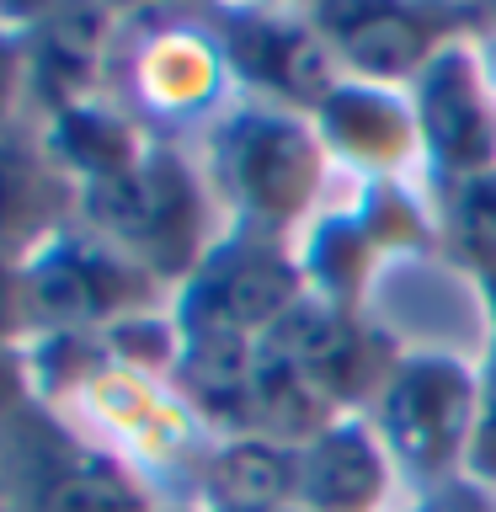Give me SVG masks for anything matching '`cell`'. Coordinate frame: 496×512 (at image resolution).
<instances>
[{
	"instance_id": "6da1fadb",
	"label": "cell",
	"mask_w": 496,
	"mask_h": 512,
	"mask_svg": "<svg viewBox=\"0 0 496 512\" xmlns=\"http://www.w3.org/2000/svg\"><path fill=\"white\" fill-rule=\"evenodd\" d=\"M198 166L230 230L299 240L320 214L331 182V155L315 134V118L256 96H235L198 139Z\"/></svg>"
},
{
	"instance_id": "7a4b0ae2",
	"label": "cell",
	"mask_w": 496,
	"mask_h": 512,
	"mask_svg": "<svg viewBox=\"0 0 496 512\" xmlns=\"http://www.w3.org/2000/svg\"><path fill=\"white\" fill-rule=\"evenodd\" d=\"M80 224L128 251L166 294L192 278V267L224 235V214L203 182L198 155L166 139H155L134 171L80 192Z\"/></svg>"
},
{
	"instance_id": "3957f363",
	"label": "cell",
	"mask_w": 496,
	"mask_h": 512,
	"mask_svg": "<svg viewBox=\"0 0 496 512\" xmlns=\"http://www.w3.org/2000/svg\"><path fill=\"white\" fill-rule=\"evenodd\" d=\"M107 96L123 112H134V123L150 139L176 144L182 128L192 123L208 128L235 102V80L198 11L192 16L155 11L139 22V32H128V16H123Z\"/></svg>"
},
{
	"instance_id": "277c9868",
	"label": "cell",
	"mask_w": 496,
	"mask_h": 512,
	"mask_svg": "<svg viewBox=\"0 0 496 512\" xmlns=\"http://www.w3.org/2000/svg\"><path fill=\"white\" fill-rule=\"evenodd\" d=\"M480 400V368L448 347H406L384 379L368 422L390 448L406 491L464 475Z\"/></svg>"
},
{
	"instance_id": "5b68a950",
	"label": "cell",
	"mask_w": 496,
	"mask_h": 512,
	"mask_svg": "<svg viewBox=\"0 0 496 512\" xmlns=\"http://www.w3.org/2000/svg\"><path fill=\"white\" fill-rule=\"evenodd\" d=\"M310 294L294 256V240L230 230L208 246L192 278L171 294V315L182 336H235L262 342L294 304Z\"/></svg>"
},
{
	"instance_id": "8992f818",
	"label": "cell",
	"mask_w": 496,
	"mask_h": 512,
	"mask_svg": "<svg viewBox=\"0 0 496 512\" xmlns=\"http://www.w3.org/2000/svg\"><path fill=\"white\" fill-rule=\"evenodd\" d=\"M27 278V310L32 336L43 331H107L123 315L171 304V294L144 272L128 251L102 240L86 224H70L54 240H43L32 256H22Z\"/></svg>"
},
{
	"instance_id": "52a82bcc",
	"label": "cell",
	"mask_w": 496,
	"mask_h": 512,
	"mask_svg": "<svg viewBox=\"0 0 496 512\" xmlns=\"http://www.w3.org/2000/svg\"><path fill=\"white\" fill-rule=\"evenodd\" d=\"M198 16L214 32L224 64H230L235 96H256V102L315 118V107L347 80L342 59L326 43V32L315 27V11L214 6Z\"/></svg>"
},
{
	"instance_id": "ba28073f",
	"label": "cell",
	"mask_w": 496,
	"mask_h": 512,
	"mask_svg": "<svg viewBox=\"0 0 496 512\" xmlns=\"http://www.w3.org/2000/svg\"><path fill=\"white\" fill-rule=\"evenodd\" d=\"M315 27L326 32L331 54L352 80L411 91L443 48L480 38L491 11L475 6H422V0H342V6H310Z\"/></svg>"
},
{
	"instance_id": "9c48e42d",
	"label": "cell",
	"mask_w": 496,
	"mask_h": 512,
	"mask_svg": "<svg viewBox=\"0 0 496 512\" xmlns=\"http://www.w3.org/2000/svg\"><path fill=\"white\" fill-rule=\"evenodd\" d=\"M262 342L278 347L283 358L315 384L320 400H326L336 416H368V406H374L379 390H384V379H390L395 358L406 352L363 310L326 304L315 294H304Z\"/></svg>"
},
{
	"instance_id": "30bf717a",
	"label": "cell",
	"mask_w": 496,
	"mask_h": 512,
	"mask_svg": "<svg viewBox=\"0 0 496 512\" xmlns=\"http://www.w3.org/2000/svg\"><path fill=\"white\" fill-rule=\"evenodd\" d=\"M411 112L422 134V171L432 187H454L496 171V96L480 70L475 38L443 48L411 80Z\"/></svg>"
},
{
	"instance_id": "8fae6325",
	"label": "cell",
	"mask_w": 496,
	"mask_h": 512,
	"mask_svg": "<svg viewBox=\"0 0 496 512\" xmlns=\"http://www.w3.org/2000/svg\"><path fill=\"white\" fill-rule=\"evenodd\" d=\"M22 32H27V80H32L38 123L64 107L107 96L112 59H118V38H123L118 11L43 6V11H22Z\"/></svg>"
},
{
	"instance_id": "7c38bea8",
	"label": "cell",
	"mask_w": 496,
	"mask_h": 512,
	"mask_svg": "<svg viewBox=\"0 0 496 512\" xmlns=\"http://www.w3.org/2000/svg\"><path fill=\"white\" fill-rule=\"evenodd\" d=\"M315 134L326 144L331 166L352 182L422 171V134H416L411 91L374 86V80H342L315 107Z\"/></svg>"
},
{
	"instance_id": "4fadbf2b",
	"label": "cell",
	"mask_w": 496,
	"mask_h": 512,
	"mask_svg": "<svg viewBox=\"0 0 496 512\" xmlns=\"http://www.w3.org/2000/svg\"><path fill=\"white\" fill-rule=\"evenodd\" d=\"M406 496V480L368 416H336L299 443V512H400Z\"/></svg>"
},
{
	"instance_id": "5bb4252c",
	"label": "cell",
	"mask_w": 496,
	"mask_h": 512,
	"mask_svg": "<svg viewBox=\"0 0 496 512\" xmlns=\"http://www.w3.org/2000/svg\"><path fill=\"white\" fill-rule=\"evenodd\" d=\"M155 502L160 496L123 459L70 427L27 459V512H155Z\"/></svg>"
},
{
	"instance_id": "9a60e30c",
	"label": "cell",
	"mask_w": 496,
	"mask_h": 512,
	"mask_svg": "<svg viewBox=\"0 0 496 512\" xmlns=\"http://www.w3.org/2000/svg\"><path fill=\"white\" fill-rule=\"evenodd\" d=\"M80 219V192L48 160L38 128L0 134V256H32Z\"/></svg>"
},
{
	"instance_id": "2e32d148",
	"label": "cell",
	"mask_w": 496,
	"mask_h": 512,
	"mask_svg": "<svg viewBox=\"0 0 496 512\" xmlns=\"http://www.w3.org/2000/svg\"><path fill=\"white\" fill-rule=\"evenodd\" d=\"M38 139H43L48 160L75 182V192L134 171L155 144L134 123V112H123L112 96H96V102H80V107H64L54 118H43Z\"/></svg>"
},
{
	"instance_id": "e0dca14e",
	"label": "cell",
	"mask_w": 496,
	"mask_h": 512,
	"mask_svg": "<svg viewBox=\"0 0 496 512\" xmlns=\"http://www.w3.org/2000/svg\"><path fill=\"white\" fill-rule=\"evenodd\" d=\"M198 502L208 512H288L299 507V443L224 438L203 464Z\"/></svg>"
},
{
	"instance_id": "ac0fdd59",
	"label": "cell",
	"mask_w": 496,
	"mask_h": 512,
	"mask_svg": "<svg viewBox=\"0 0 496 512\" xmlns=\"http://www.w3.org/2000/svg\"><path fill=\"white\" fill-rule=\"evenodd\" d=\"M294 256H299L304 288L326 304H347V310H363L368 288H374V272L384 267V251L374 246V235L363 230L347 203L320 208L299 230Z\"/></svg>"
},
{
	"instance_id": "d6986e66",
	"label": "cell",
	"mask_w": 496,
	"mask_h": 512,
	"mask_svg": "<svg viewBox=\"0 0 496 512\" xmlns=\"http://www.w3.org/2000/svg\"><path fill=\"white\" fill-rule=\"evenodd\" d=\"M358 224L374 235V246L390 256H427L438 251V198H427L411 176H379L358 182V198L347 203Z\"/></svg>"
},
{
	"instance_id": "ffe728a7",
	"label": "cell",
	"mask_w": 496,
	"mask_h": 512,
	"mask_svg": "<svg viewBox=\"0 0 496 512\" xmlns=\"http://www.w3.org/2000/svg\"><path fill=\"white\" fill-rule=\"evenodd\" d=\"M438 198V251L470 278L496 267V171L454 187H432Z\"/></svg>"
},
{
	"instance_id": "44dd1931",
	"label": "cell",
	"mask_w": 496,
	"mask_h": 512,
	"mask_svg": "<svg viewBox=\"0 0 496 512\" xmlns=\"http://www.w3.org/2000/svg\"><path fill=\"white\" fill-rule=\"evenodd\" d=\"M102 342H107L112 368L166 384V379L176 374V358H182V342H187V336H182V326H176L171 304H155V310L123 315L118 326H107Z\"/></svg>"
},
{
	"instance_id": "7402d4cb",
	"label": "cell",
	"mask_w": 496,
	"mask_h": 512,
	"mask_svg": "<svg viewBox=\"0 0 496 512\" xmlns=\"http://www.w3.org/2000/svg\"><path fill=\"white\" fill-rule=\"evenodd\" d=\"M22 112H32V80H27V32L22 16H0V134L22 128Z\"/></svg>"
},
{
	"instance_id": "603a6c76",
	"label": "cell",
	"mask_w": 496,
	"mask_h": 512,
	"mask_svg": "<svg viewBox=\"0 0 496 512\" xmlns=\"http://www.w3.org/2000/svg\"><path fill=\"white\" fill-rule=\"evenodd\" d=\"M475 368H480V400H475V432H470L464 475L496 491V342H486Z\"/></svg>"
},
{
	"instance_id": "cb8c5ba5",
	"label": "cell",
	"mask_w": 496,
	"mask_h": 512,
	"mask_svg": "<svg viewBox=\"0 0 496 512\" xmlns=\"http://www.w3.org/2000/svg\"><path fill=\"white\" fill-rule=\"evenodd\" d=\"M400 512H496V491L470 480V475H459V480H443V486L411 491L400 502Z\"/></svg>"
},
{
	"instance_id": "d4e9b609",
	"label": "cell",
	"mask_w": 496,
	"mask_h": 512,
	"mask_svg": "<svg viewBox=\"0 0 496 512\" xmlns=\"http://www.w3.org/2000/svg\"><path fill=\"white\" fill-rule=\"evenodd\" d=\"M32 342V310H27V278L16 256H0V347Z\"/></svg>"
},
{
	"instance_id": "484cf974",
	"label": "cell",
	"mask_w": 496,
	"mask_h": 512,
	"mask_svg": "<svg viewBox=\"0 0 496 512\" xmlns=\"http://www.w3.org/2000/svg\"><path fill=\"white\" fill-rule=\"evenodd\" d=\"M32 406H38V390H32L27 347H0V432H11Z\"/></svg>"
},
{
	"instance_id": "4316f807",
	"label": "cell",
	"mask_w": 496,
	"mask_h": 512,
	"mask_svg": "<svg viewBox=\"0 0 496 512\" xmlns=\"http://www.w3.org/2000/svg\"><path fill=\"white\" fill-rule=\"evenodd\" d=\"M475 54H480V70H486V86L496 96V11H491V22L480 27V38H475Z\"/></svg>"
},
{
	"instance_id": "83f0119b",
	"label": "cell",
	"mask_w": 496,
	"mask_h": 512,
	"mask_svg": "<svg viewBox=\"0 0 496 512\" xmlns=\"http://www.w3.org/2000/svg\"><path fill=\"white\" fill-rule=\"evenodd\" d=\"M475 288H480V310H486L491 342H496V267H491V272H480V278H475Z\"/></svg>"
},
{
	"instance_id": "f1b7e54d",
	"label": "cell",
	"mask_w": 496,
	"mask_h": 512,
	"mask_svg": "<svg viewBox=\"0 0 496 512\" xmlns=\"http://www.w3.org/2000/svg\"><path fill=\"white\" fill-rule=\"evenodd\" d=\"M155 512H208V507L198 502V496H171V502L160 496V502H155Z\"/></svg>"
}]
</instances>
